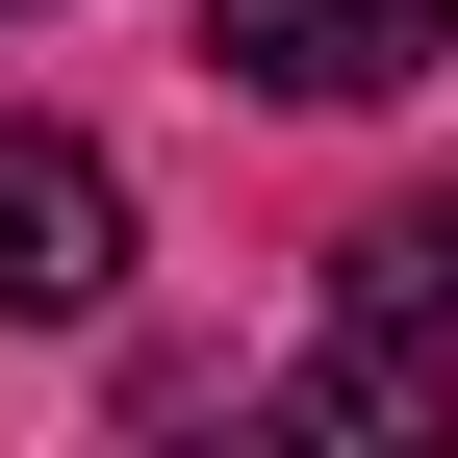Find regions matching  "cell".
Here are the masks:
<instances>
[{
	"label": "cell",
	"mask_w": 458,
	"mask_h": 458,
	"mask_svg": "<svg viewBox=\"0 0 458 458\" xmlns=\"http://www.w3.org/2000/svg\"><path fill=\"white\" fill-rule=\"evenodd\" d=\"M331 306H357V357H458V204H357Z\"/></svg>",
	"instance_id": "obj_3"
},
{
	"label": "cell",
	"mask_w": 458,
	"mask_h": 458,
	"mask_svg": "<svg viewBox=\"0 0 458 458\" xmlns=\"http://www.w3.org/2000/svg\"><path fill=\"white\" fill-rule=\"evenodd\" d=\"M102 280H128V179H102L77 128H26V102H0V331H77Z\"/></svg>",
	"instance_id": "obj_1"
},
{
	"label": "cell",
	"mask_w": 458,
	"mask_h": 458,
	"mask_svg": "<svg viewBox=\"0 0 458 458\" xmlns=\"http://www.w3.org/2000/svg\"><path fill=\"white\" fill-rule=\"evenodd\" d=\"M0 26H26V0H0Z\"/></svg>",
	"instance_id": "obj_4"
},
{
	"label": "cell",
	"mask_w": 458,
	"mask_h": 458,
	"mask_svg": "<svg viewBox=\"0 0 458 458\" xmlns=\"http://www.w3.org/2000/svg\"><path fill=\"white\" fill-rule=\"evenodd\" d=\"M458 51V0H204V77H255V102H408Z\"/></svg>",
	"instance_id": "obj_2"
}]
</instances>
